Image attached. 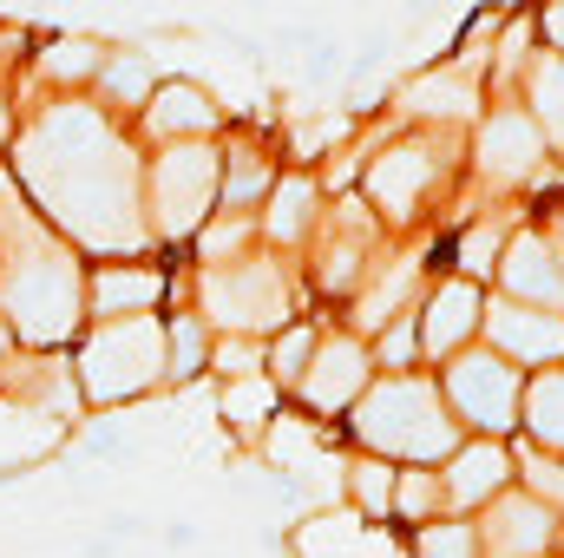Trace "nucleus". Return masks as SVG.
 Segmentation results:
<instances>
[{"label":"nucleus","instance_id":"20","mask_svg":"<svg viewBox=\"0 0 564 558\" xmlns=\"http://www.w3.org/2000/svg\"><path fill=\"white\" fill-rule=\"evenodd\" d=\"M151 60L144 53H106V66H99V79H93V93H99V106L106 112H139L144 99H151Z\"/></svg>","mask_w":564,"mask_h":558},{"label":"nucleus","instance_id":"21","mask_svg":"<svg viewBox=\"0 0 564 558\" xmlns=\"http://www.w3.org/2000/svg\"><path fill=\"white\" fill-rule=\"evenodd\" d=\"M210 368V322L191 309V315H171L164 322V388L171 382H197Z\"/></svg>","mask_w":564,"mask_h":558},{"label":"nucleus","instance_id":"2","mask_svg":"<svg viewBox=\"0 0 564 558\" xmlns=\"http://www.w3.org/2000/svg\"><path fill=\"white\" fill-rule=\"evenodd\" d=\"M73 382L86 408H126L151 388H164V322L151 315H112L86 322L73 342Z\"/></svg>","mask_w":564,"mask_h":558},{"label":"nucleus","instance_id":"3","mask_svg":"<svg viewBox=\"0 0 564 558\" xmlns=\"http://www.w3.org/2000/svg\"><path fill=\"white\" fill-rule=\"evenodd\" d=\"M217 184H224V144L217 139L151 144V158H144L151 244H191L210 224V211H217Z\"/></svg>","mask_w":564,"mask_h":558},{"label":"nucleus","instance_id":"8","mask_svg":"<svg viewBox=\"0 0 564 558\" xmlns=\"http://www.w3.org/2000/svg\"><path fill=\"white\" fill-rule=\"evenodd\" d=\"M171 296V277L144 257H99L86 270V322H112V315H151Z\"/></svg>","mask_w":564,"mask_h":558},{"label":"nucleus","instance_id":"34","mask_svg":"<svg viewBox=\"0 0 564 558\" xmlns=\"http://www.w3.org/2000/svg\"><path fill=\"white\" fill-rule=\"evenodd\" d=\"M13 132H20V106L0 93V158H7V144H13Z\"/></svg>","mask_w":564,"mask_h":558},{"label":"nucleus","instance_id":"26","mask_svg":"<svg viewBox=\"0 0 564 558\" xmlns=\"http://www.w3.org/2000/svg\"><path fill=\"white\" fill-rule=\"evenodd\" d=\"M263 362H270L263 335H217V342H210V368H217L224 382H237V375H263Z\"/></svg>","mask_w":564,"mask_h":558},{"label":"nucleus","instance_id":"18","mask_svg":"<svg viewBox=\"0 0 564 558\" xmlns=\"http://www.w3.org/2000/svg\"><path fill=\"white\" fill-rule=\"evenodd\" d=\"M276 184V164L250 144H224V184H217V211H257Z\"/></svg>","mask_w":564,"mask_h":558},{"label":"nucleus","instance_id":"12","mask_svg":"<svg viewBox=\"0 0 564 558\" xmlns=\"http://www.w3.org/2000/svg\"><path fill=\"white\" fill-rule=\"evenodd\" d=\"M224 126V106L197 86V79H158L151 99L139 106V132L151 144H171V139H217Z\"/></svg>","mask_w":564,"mask_h":558},{"label":"nucleus","instance_id":"4","mask_svg":"<svg viewBox=\"0 0 564 558\" xmlns=\"http://www.w3.org/2000/svg\"><path fill=\"white\" fill-rule=\"evenodd\" d=\"M355 433L394 460H446L459 447V420L446 408V395L433 382H414V375H388V382L361 388Z\"/></svg>","mask_w":564,"mask_h":558},{"label":"nucleus","instance_id":"16","mask_svg":"<svg viewBox=\"0 0 564 558\" xmlns=\"http://www.w3.org/2000/svg\"><path fill=\"white\" fill-rule=\"evenodd\" d=\"M506 480H512V453L499 447V433H486V440H466V447H453L446 453V506H479V500H492V493H506Z\"/></svg>","mask_w":564,"mask_h":558},{"label":"nucleus","instance_id":"32","mask_svg":"<svg viewBox=\"0 0 564 558\" xmlns=\"http://www.w3.org/2000/svg\"><path fill=\"white\" fill-rule=\"evenodd\" d=\"M519 473L532 480V493H545L564 513V460H539V453H519Z\"/></svg>","mask_w":564,"mask_h":558},{"label":"nucleus","instance_id":"25","mask_svg":"<svg viewBox=\"0 0 564 558\" xmlns=\"http://www.w3.org/2000/svg\"><path fill=\"white\" fill-rule=\"evenodd\" d=\"M414 282H421V264H414V257H408V264H394V277L375 282V289L355 302V322H361V329H388V322L401 315V302L414 296Z\"/></svg>","mask_w":564,"mask_h":558},{"label":"nucleus","instance_id":"24","mask_svg":"<svg viewBox=\"0 0 564 558\" xmlns=\"http://www.w3.org/2000/svg\"><path fill=\"white\" fill-rule=\"evenodd\" d=\"M525 427L539 447L564 453V368H545L532 388H525Z\"/></svg>","mask_w":564,"mask_h":558},{"label":"nucleus","instance_id":"31","mask_svg":"<svg viewBox=\"0 0 564 558\" xmlns=\"http://www.w3.org/2000/svg\"><path fill=\"white\" fill-rule=\"evenodd\" d=\"M375 355H381V368H408V362L421 355V322H414V315H394V322L381 329V348H375Z\"/></svg>","mask_w":564,"mask_h":558},{"label":"nucleus","instance_id":"33","mask_svg":"<svg viewBox=\"0 0 564 558\" xmlns=\"http://www.w3.org/2000/svg\"><path fill=\"white\" fill-rule=\"evenodd\" d=\"M499 244H506V230H499V224H486V230H473V237H466V250H459V264H466V277H479V270H492V264H499Z\"/></svg>","mask_w":564,"mask_h":558},{"label":"nucleus","instance_id":"22","mask_svg":"<svg viewBox=\"0 0 564 558\" xmlns=\"http://www.w3.org/2000/svg\"><path fill=\"white\" fill-rule=\"evenodd\" d=\"M525 112L545 126L552 144H564V53H532V66H525Z\"/></svg>","mask_w":564,"mask_h":558},{"label":"nucleus","instance_id":"23","mask_svg":"<svg viewBox=\"0 0 564 558\" xmlns=\"http://www.w3.org/2000/svg\"><path fill=\"white\" fill-rule=\"evenodd\" d=\"M224 415L237 433H270L276 427V382L270 375H237L224 388Z\"/></svg>","mask_w":564,"mask_h":558},{"label":"nucleus","instance_id":"9","mask_svg":"<svg viewBox=\"0 0 564 558\" xmlns=\"http://www.w3.org/2000/svg\"><path fill=\"white\" fill-rule=\"evenodd\" d=\"M545 151H552V139L525 106H499L479 132V178L486 184H525V178H539Z\"/></svg>","mask_w":564,"mask_h":558},{"label":"nucleus","instance_id":"10","mask_svg":"<svg viewBox=\"0 0 564 558\" xmlns=\"http://www.w3.org/2000/svg\"><path fill=\"white\" fill-rule=\"evenodd\" d=\"M492 270L506 282V296L539 302V309H564V244L552 230H519V237H506Z\"/></svg>","mask_w":564,"mask_h":558},{"label":"nucleus","instance_id":"15","mask_svg":"<svg viewBox=\"0 0 564 558\" xmlns=\"http://www.w3.org/2000/svg\"><path fill=\"white\" fill-rule=\"evenodd\" d=\"M479 315H486V296L473 289V277H446L433 296H426L421 348L426 355H459V348L479 335Z\"/></svg>","mask_w":564,"mask_h":558},{"label":"nucleus","instance_id":"30","mask_svg":"<svg viewBox=\"0 0 564 558\" xmlns=\"http://www.w3.org/2000/svg\"><path fill=\"white\" fill-rule=\"evenodd\" d=\"M421 558H479V526H426L414 539Z\"/></svg>","mask_w":564,"mask_h":558},{"label":"nucleus","instance_id":"27","mask_svg":"<svg viewBox=\"0 0 564 558\" xmlns=\"http://www.w3.org/2000/svg\"><path fill=\"white\" fill-rule=\"evenodd\" d=\"M440 506H446V486H440L433 473H394V513H401V519L426 526Z\"/></svg>","mask_w":564,"mask_h":558},{"label":"nucleus","instance_id":"7","mask_svg":"<svg viewBox=\"0 0 564 558\" xmlns=\"http://www.w3.org/2000/svg\"><path fill=\"white\" fill-rule=\"evenodd\" d=\"M479 329H486V342H492L506 362H519V368H545V362L564 355V309H539V302L499 296V302H486Z\"/></svg>","mask_w":564,"mask_h":558},{"label":"nucleus","instance_id":"29","mask_svg":"<svg viewBox=\"0 0 564 558\" xmlns=\"http://www.w3.org/2000/svg\"><path fill=\"white\" fill-rule=\"evenodd\" d=\"M308 355H315L308 329H282L276 348H270V362H263V375H270L276 388H295V382H302V368H308Z\"/></svg>","mask_w":564,"mask_h":558},{"label":"nucleus","instance_id":"11","mask_svg":"<svg viewBox=\"0 0 564 558\" xmlns=\"http://www.w3.org/2000/svg\"><path fill=\"white\" fill-rule=\"evenodd\" d=\"M375 382V355L355 342V335H328L315 355H308V368H302V401L308 408H322V415H335V408H355L361 401V388Z\"/></svg>","mask_w":564,"mask_h":558},{"label":"nucleus","instance_id":"36","mask_svg":"<svg viewBox=\"0 0 564 558\" xmlns=\"http://www.w3.org/2000/svg\"><path fill=\"white\" fill-rule=\"evenodd\" d=\"M13 348H20V342H13V329H7V315H0V362H7Z\"/></svg>","mask_w":564,"mask_h":558},{"label":"nucleus","instance_id":"19","mask_svg":"<svg viewBox=\"0 0 564 558\" xmlns=\"http://www.w3.org/2000/svg\"><path fill=\"white\" fill-rule=\"evenodd\" d=\"M315 230V184L308 178H276L263 197V237L270 244H302Z\"/></svg>","mask_w":564,"mask_h":558},{"label":"nucleus","instance_id":"35","mask_svg":"<svg viewBox=\"0 0 564 558\" xmlns=\"http://www.w3.org/2000/svg\"><path fill=\"white\" fill-rule=\"evenodd\" d=\"M545 26H552V40H558V53H564V0L552 7V13H545Z\"/></svg>","mask_w":564,"mask_h":558},{"label":"nucleus","instance_id":"28","mask_svg":"<svg viewBox=\"0 0 564 558\" xmlns=\"http://www.w3.org/2000/svg\"><path fill=\"white\" fill-rule=\"evenodd\" d=\"M348 493H355L375 519H388V513H394V466H381V460H355V466H348Z\"/></svg>","mask_w":564,"mask_h":558},{"label":"nucleus","instance_id":"13","mask_svg":"<svg viewBox=\"0 0 564 558\" xmlns=\"http://www.w3.org/2000/svg\"><path fill=\"white\" fill-rule=\"evenodd\" d=\"M558 533V513L539 506L532 493H492V513L479 526V546L486 558H539Z\"/></svg>","mask_w":564,"mask_h":558},{"label":"nucleus","instance_id":"6","mask_svg":"<svg viewBox=\"0 0 564 558\" xmlns=\"http://www.w3.org/2000/svg\"><path fill=\"white\" fill-rule=\"evenodd\" d=\"M453 420L479 427V433H506L519 427V368L499 355V348H459L446 362V382H440Z\"/></svg>","mask_w":564,"mask_h":558},{"label":"nucleus","instance_id":"1","mask_svg":"<svg viewBox=\"0 0 564 558\" xmlns=\"http://www.w3.org/2000/svg\"><path fill=\"white\" fill-rule=\"evenodd\" d=\"M7 171L73 250L86 257L151 250L144 151L126 139L119 112H106L93 93H46V106H33L7 144Z\"/></svg>","mask_w":564,"mask_h":558},{"label":"nucleus","instance_id":"14","mask_svg":"<svg viewBox=\"0 0 564 558\" xmlns=\"http://www.w3.org/2000/svg\"><path fill=\"white\" fill-rule=\"evenodd\" d=\"M433 171H440V158L426 151V144H388L375 164H368V197L388 211V217H414L426 197V184H433Z\"/></svg>","mask_w":564,"mask_h":558},{"label":"nucleus","instance_id":"17","mask_svg":"<svg viewBox=\"0 0 564 558\" xmlns=\"http://www.w3.org/2000/svg\"><path fill=\"white\" fill-rule=\"evenodd\" d=\"M106 53H112V46L86 40V33H66V40H53L46 53H33V73H40L46 93H86V86L99 79Z\"/></svg>","mask_w":564,"mask_h":558},{"label":"nucleus","instance_id":"5","mask_svg":"<svg viewBox=\"0 0 564 558\" xmlns=\"http://www.w3.org/2000/svg\"><path fill=\"white\" fill-rule=\"evenodd\" d=\"M197 315L217 335H276L289 322V277L276 257L237 250L217 264H197Z\"/></svg>","mask_w":564,"mask_h":558}]
</instances>
